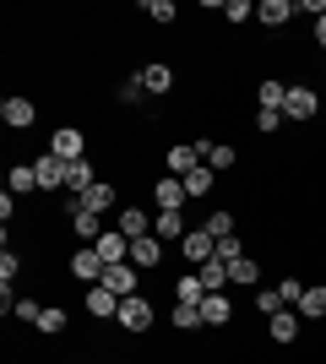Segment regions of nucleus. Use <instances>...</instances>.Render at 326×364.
Wrapping results in <instances>:
<instances>
[{
	"label": "nucleus",
	"instance_id": "obj_36",
	"mask_svg": "<svg viewBox=\"0 0 326 364\" xmlns=\"http://www.w3.org/2000/svg\"><path fill=\"white\" fill-rule=\"evenodd\" d=\"M278 125H283V109H261L256 114V131H266V136H278Z\"/></svg>",
	"mask_w": 326,
	"mask_h": 364
},
{
	"label": "nucleus",
	"instance_id": "obj_23",
	"mask_svg": "<svg viewBox=\"0 0 326 364\" xmlns=\"http://www.w3.org/2000/svg\"><path fill=\"white\" fill-rule=\"evenodd\" d=\"M229 283H239V289H256V283H261V267H256L250 256L229 261Z\"/></svg>",
	"mask_w": 326,
	"mask_h": 364
},
{
	"label": "nucleus",
	"instance_id": "obj_33",
	"mask_svg": "<svg viewBox=\"0 0 326 364\" xmlns=\"http://www.w3.org/2000/svg\"><path fill=\"white\" fill-rule=\"evenodd\" d=\"M38 332H49V337H55V332H65V310H60V304H55V310H44V316H38Z\"/></svg>",
	"mask_w": 326,
	"mask_h": 364
},
{
	"label": "nucleus",
	"instance_id": "obj_39",
	"mask_svg": "<svg viewBox=\"0 0 326 364\" xmlns=\"http://www.w3.org/2000/svg\"><path fill=\"white\" fill-rule=\"evenodd\" d=\"M147 16H153V22H174V6L169 0H147Z\"/></svg>",
	"mask_w": 326,
	"mask_h": 364
},
{
	"label": "nucleus",
	"instance_id": "obj_7",
	"mask_svg": "<svg viewBox=\"0 0 326 364\" xmlns=\"http://www.w3.org/2000/svg\"><path fill=\"white\" fill-rule=\"evenodd\" d=\"M71 277H82V283H104V256H98V245H82L77 256H71Z\"/></svg>",
	"mask_w": 326,
	"mask_h": 364
},
{
	"label": "nucleus",
	"instance_id": "obj_5",
	"mask_svg": "<svg viewBox=\"0 0 326 364\" xmlns=\"http://www.w3.org/2000/svg\"><path fill=\"white\" fill-rule=\"evenodd\" d=\"M315 109H321L315 87H288V98H283V114H288V120H315Z\"/></svg>",
	"mask_w": 326,
	"mask_h": 364
},
{
	"label": "nucleus",
	"instance_id": "obj_42",
	"mask_svg": "<svg viewBox=\"0 0 326 364\" xmlns=\"http://www.w3.org/2000/svg\"><path fill=\"white\" fill-rule=\"evenodd\" d=\"M315 44L326 49V16H315Z\"/></svg>",
	"mask_w": 326,
	"mask_h": 364
},
{
	"label": "nucleus",
	"instance_id": "obj_14",
	"mask_svg": "<svg viewBox=\"0 0 326 364\" xmlns=\"http://www.w3.org/2000/svg\"><path fill=\"white\" fill-rule=\"evenodd\" d=\"M190 168H202V147H196V141H190V147H185V141L169 147V174H174V180H185Z\"/></svg>",
	"mask_w": 326,
	"mask_h": 364
},
{
	"label": "nucleus",
	"instance_id": "obj_10",
	"mask_svg": "<svg viewBox=\"0 0 326 364\" xmlns=\"http://www.w3.org/2000/svg\"><path fill=\"white\" fill-rule=\"evenodd\" d=\"M71 201H77L82 213H109V207H114V201H120V196H114V185L93 180V185H87V191H82V196H71Z\"/></svg>",
	"mask_w": 326,
	"mask_h": 364
},
{
	"label": "nucleus",
	"instance_id": "obj_9",
	"mask_svg": "<svg viewBox=\"0 0 326 364\" xmlns=\"http://www.w3.org/2000/svg\"><path fill=\"white\" fill-rule=\"evenodd\" d=\"M180 250H185V261H196V267H207V261L217 256V240L207 234V228H190L185 240H180Z\"/></svg>",
	"mask_w": 326,
	"mask_h": 364
},
{
	"label": "nucleus",
	"instance_id": "obj_34",
	"mask_svg": "<svg viewBox=\"0 0 326 364\" xmlns=\"http://www.w3.org/2000/svg\"><path fill=\"white\" fill-rule=\"evenodd\" d=\"M256 310H261V316H278V310H288V304L278 299V289H261L256 294Z\"/></svg>",
	"mask_w": 326,
	"mask_h": 364
},
{
	"label": "nucleus",
	"instance_id": "obj_37",
	"mask_svg": "<svg viewBox=\"0 0 326 364\" xmlns=\"http://www.w3.org/2000/svg\"><path fill=\"white\" fill-rule=\"evenodd\" d=\"M16 321H33V326H38V316H44V304L38 299H16V310H11Z\"/></svg>",
	"mask_w": 326,
	"mask_h": 364
},
{
	"label": "nucleus",
	"instance_id": "obj_15",
	"mask_svg": "<svg viewBox=\"0 0 326 364\" xmlns=\"http://www.w3.org/2000/svg\"><path fill=\"white\" fill-rule=\"evenodd\" d=\"M299 310H278V316H266V332H272V343H294L299 337Z\"/></svg>",
	"mask_w": 326,
	"mask_h": 364
},
{
	"label": "nucleus",
	"instance_id": "obj_24",
	"mask_svg": "<svg viewBox=\"0 0 326 364\" xmlns=\"http://www.w3.org/2000/svg\"><path fill=\"white\" fill-rule=\"evenodd\" d=\"M294 310H299L305 321H321V316H326V289H321V283H315V289H305V299H299Z\"/></svg>",
	"mask_w": 326,
	"mask_h": 364
},
{
	"label": "nucleus",
	"instance_id": "obj_1",
	"mask_svg": "<svg viewBox=\"0 0 326 364\" xmlns=\"http://www.w3.org/2000/svg\"><path fill=\"white\" fill-rule=\"evenodd\" d=\"M33 174H38V191H65V174H71V164H60V158L44 147L38 158H33Z\"/></svg>",
	"mask_w": 326,
	"mask_h": 364
},
{
	"label": "nucleus",
	"instance_id": "obj_19",
	"mask_svg": "<svg viewBox=\"0 0 326 364\" xmlns=\"http://www.w3.org/2000/svg\"><path fill=\"white\" fill-rule=\"evenodd\" d=\"M202 321H207V326H229V321H234L229 294H207V299H202Z\"/></svg>",
	"mask_w": 326,
	"mask_h": 364
},
{
	"label": "nucleus",
	"instance_id": "obj_8",
	"mask_svg": "<svg viewBox=\"0 0 326 364\" xmlns=\"http://www.w3.org/2000/svg\"><path fill=\"white\" fill-rule=\"evenodd\" d=\"M136 267H131V261H114V267H104V289L109 294H120V299H131V294H136Z\"/></svg>",
	"mask_w": 326,
	"mask_h": 364
},
{
	"label": "nucleus",
	"instance_id": "obj_20",
	"mask_svg": "<svg viewBox=\"0 0 326 364\" xmlns=\"http://www.w3.org/2000/svg\"><path fill=\"white\" fill-rule=\"evenodd\" d=\"M196 277L207 283V294H229V261H207V267H196Z\"/></svg>",
	"mask_w": 326,
	"mask_h": 364
},
{
	"label": "nucleus",
	"instance_id": "obj_12",
	"mask_svg": "<svg viewBox=\"0 0 326 364\" xmlns=\"http://www.w3.org/2000/svg\"><path fill=\"white\" fill-rule=\"evenodd\" d=\"M65 218H71V234H77V240H87V245L104 240V228H98V213H82L77 201H71V207H65Z\"/></svg>",
	"mask_w": 326,
	"mask_h": 364
},
{
	"label": "nucleus",
	"instance_id": "obj_18",
	"mask_svg": "<svg viewBox=\"0 0 326 364\" xmlns=\"http://www.w3.org/2000/svg\"><path fill=\"white\" fill-rule=\"evenodd\" d=\"M87 310H93L98 321H114L120 316V294H109L104 283H93V289H87Z\"/></svg>",
	"mask_w": 326,
	"mask_h": 364
},
{
	"label": "nucleus",
	"instance_id": "obj_40",
	"mask_svg": "<svg viewBox=\"0 0 326 364\" xmlns=\"http://www.w3.org/2000/svg\"><path fill=\"white\" fill-rule=\"evenodd\" d=\"M141 92H147V87H141V76H131V82H125V87H120V104H136Z\"/></svg>",
	"mask_w": 326,
	"mask_h": 364
},
{
	"label": "nucleus",
	"instance_id": "obj_4",
	"mask_svg": "<svg viewBox=\"0 0 326 364\" xmlns=\"http://www.w3.org/2000/svg\"><path fill=\"white\" fill-rule=\"evenodd\" d=\"M153 201H158V213H180L185 207V180H174V174H163V180L153 185Z\"/></svg>",
	"mask_w": 326,
	"mask_h": 364
},
{
	"label": "nucleus",
	"instance_id": "obj_22",
	"mask_svg": "<svg viewBox=\"0 0 326 364\" xmlns=\"http://www.w3.org/2000/svg\"><path fill=\"white\" fill-rule=\"evenodd\" d=\"M294 11H299L294 0H261V6H256V16H261L266 28H283V22H288Z\"/></svg>",
	"mask_w": 326,
	"mask_h": 364
},
{
	"label": "nucleus",
	"instance_id": "obj_41",
	"mask_svg": "<svg viewBox=\"0 0 326 364\" xmlns=\"http://www.w3.org/2000/svg\"><path fill=\"white\" fill-rule=\"evenodd\" d=\"M299 11L305 16H326V0H299Z\"/></svg>",
	"mask_w": 326,
	"mask_h": 364
},
{
	"label": "nucleus",
	"instance_id": "obj_30",
	"mask_svg": "<svg viewBox=\"0 0 326 364\" xmlns=\"http://www.w3.org/2000/svg\"><path fill=\"white\" fill-rule=\"evenodd\" d=\"M87 185H93V164H87V158H82V164H71V174H65V191H87Z\"/></svg>",
	"mask_w": 326,
	"mask_h": 364
},
{
	"label": "nucleus",
	"instance_id": "obj_13",
	"mask_svg": "<svg viewBox=\"0 0 326 364\" xmlns=\"http://www.w3.org/2000/svg\"><path fill=\"white\" fill-rule=\"evenodd\" d=\"M0 120L11 125V131H28V125L38 120V109H33L28 98H6V104H0Z\"/></svg>",
	"mask_w": 326,
	"mask_h": 364
},
{
	"label": "nucleus",
	"instance_id": "obj_38",
	"mask_svg": "<svg viewBox=\"0 0 326 364\" xmlns=\"http://www.w3.org/2000/svg\"><path fill=\"white\" fill-rule=\"evenodd\" d=\"M245 250H239V234H229V240H217V261H239Z\"/></svg>",
	"mask_w": 326,
	"mask_h": 364
},
{
	"label": "nucleus",
	"instance_id": "obj_11",
	"mask_svg": "<svg viewBox=\"0 0 326 364\" xmlns=\"http://www.w3.org/2000/svg\"><path fill=\"white\" fill-rule=\"evenodd\" d=\"M120 234L125 240H147L153 234V213L147 207H120Z\"/></svg>",
	"mask_w": 326,
	"mask_h": 364
},
{
	"label": "nucleus",
	"instance_id": "obj_6",
	"mask_svg": "<svg viewBox=\"0 0 326 364\" xmlns=\"http://www.w3.org/2000/svg\"><path fill=\"white\" fill-rule=\"evenodd\" d=\"M131 267H136V272H153V267H163V240H158V234H147V240H131Z\"/></svg>",
	"mask_w": 326,
	"mask_h": 364
},
{
	"label": "nucleus",
	"instance_id": "obj_28",
	"mask_svg": "<svg viewBox=\"0 0 326 364\" xmlns=\"http://www.w3.org/2000/svg\"><path fill=\"white\" fill-rule=\"evenodd\" d=\"M283 98H288V82L266 76V82H261V109H283Z\"/></svg>",
	"mask_w": 326,
	"mask_h": 364
},
{
	"label": "nucleus",
	"instance_id": "obj_25",
	"mask_svg": "<svg viewBox=\"0 0 326 364\" xmlns=\"http://www.w3.org/2000/svg\"><path fill=\"white\" fill-rule=\"evenodd\" d=\"M6 191L11 196H28V191H38V174H33V164H16L11 180H6Z\"/></svg>",
	"mask_w": 326,
	"mask_h": 364
},
{
	"label": "nucleus",
	"instance_id": "obj_26",
	"mask_svg": "<svg viewBox=\"0 0 326 364\" xmlns=\"http://www.w3.org/2000/svg\"><path fill=\"white\" fill-rule=\"evenodd\" d=\"M174 299H180V304H202V299H207V283H202V277H185V272H180Z\"/></svg>",
	"mask_w": 326,
	"mask_h": 364
},
{
	"label": "nucleus",
	"instance_id": "obj_31",
	"mask_svg": "<svg viewBox=\"0 0 326 364\" xmlns=\"http://www.w3.org/2000/svg\"><path fill=\"white\" fill-rule=\"evenodd\" d=\"M217 11L229 16V22H250V16H256V6H250V0H223Z\"/></svg>",
	"mask_w": 326,
	"mask_h": 364
},
{
	"label": "nucleus",
	"instance_id": "obj_27",
	"mask_svg": "<svg viewBox=\"0 0 326 364\" xmlns=\"http://www.w3.org/2000/svg\"><path fill=\"white\" fill-rule=\"evenodd\" d=\"M212 180H217V174H212V168H190V174H185V196H207V191H212Z\"/></svg>",
	"mask_w": 326,
	"mask_h": 364
},
{
	"label": "nucleus",
	"instance_id": "obj_21",
	"mask_svg": "<svg viewBox=\"0 0 326 364\" xmlns=\"http://www.w3.org/2000/svg\"><path fill=\"white\" fill-rule=\"evenodd\" d=\"M196 147H202V164L212 168V174L234 168V147H223V141H196Z\"/></svg>",
	"mask_w": 326,
	"mask_h": 364
},
{
	"label": "nucleus",
	"instance_id": "obj_17",
	"mask_svg": "<svg viewBox=\"0 0 326 364\" xmlns=\"http://www.w3.org/2000/svg\"><path fill=\"white\" fill-rule=\"evenodd\" d=\"M153 234H158L163 245H180V240L190 234V228H185V213H158V218H153Z\"/></svg>",
	"mask_w": 326,
	"mask_h": 364
},
{
	"label": "nucleus",
	"instance_id": "obj_35",
	"mask_svg": "<svg viewBox=\"0 0 326 364\" xmlns=\"http://www.w3.org/2000/svg\"><path fill=\"white\" fill-rule=\"evenodd\" d=\"M278 299L283 304H299V299H305V283H299V277H283V283H278Z\"/></svg>",
	"mask_w": 326,
	"mask_h": 364
},
{
	"label": "nucleus",
	"instance_id": "obj_29",
	"mask_svg": "<svg viewBox=\"0 0 326 364\" xmlns=\"http://www.w3.org/2000/svg\"><path fill=\"white\" fill-rule=\"evenodd\" d=\"M174 326H180V332H196V326H207V321H202V304H174Z\"/></svg>",
	"mask_w": 326,
	"mask_h": 364
},
{
	"label": "nucleus",
	"instance_id": "obj_2",
	"mask_svg": "<svg viewBox=\"0 0 326 364\" xmlns=\"http://www.w3.org/2000/svg\"><path fill=\"white\" fill-rule=\"evenodd\" d=\"M125 326V332H147L153 326V304L141 299V294H131V299H120V316H114Z\"/></svg>",
	"mask_w": 326,
	"mask_h": 364
},
{
	"label": "nucleus",
	"instance_id": "obj_3",
	"mask_svg": "<svg viewBox=\"0 0 326 364\" xmlns=\"http://www.w3.org/2000/svg\"><path fill=\"white\" fill-rule=\"evenodd\" d=\"M49 152H55L60 164H82L87 141H82V131H77V125H65V131H55V136H49Z\"/></svg>",
	"mask_w": 326,
	"mask_h": 364
},
{
	"label": "nucleus",
	"instance_id": "obj_32",
	"mask_svg": "<svg viewBox=\"0 0 326 364\" xmlns=\"http://www.w3.org/2000/svg\"><path fill=\"white\" fill-rule=\"evenodd\" d=\"M202 228L212 234V240H229V234H234V218H229V213H212V218H207Z\"/></svg>",
	"mask_w": 326,
	"mask_h": 364
},
{
	"label": "nucleus",
	"instance_id": "obj_16",
	"mask_svg": "<svg viewBox=\"0 0 326 364\" xmlns=\"http://www.w3.org/2000/svg\"><path fill=\"white\" fill-rule=\"evenodd\" d=\"M141 87H147V92H169L174 87V65L169 60H147V65H141Z\"/></svg>",
	"mask_w": 326,
	"mask_h": 364
}]
</instances>
